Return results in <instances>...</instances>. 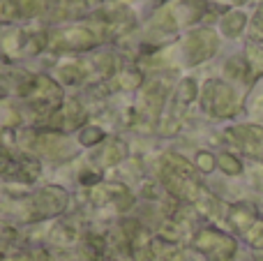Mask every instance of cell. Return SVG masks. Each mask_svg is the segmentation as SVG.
Wrapping results in <instances>:
<instances>
[{
    "mask_svg": "<svg viewBox=\"0 0 263 261\" xmlns=\"http://www.w3.org/2000/svg\"><path fill=\"white\" fill-rule=\"evenodd\" d=\"M162 183L168 192L176 199H182V201H199L201 197V185L199 178H196V169L180 155H164L162 160Z\"/></svg>",
    "mask_w": 263,
    "mask_h": 261,
    "instance_id": "1",
    "label": "cell"
},
{
    "mask_svg": "<svg viewBox=\"0 0 263 261\" xmlns=\"http://www.w3.org/2000/svg\"><path fill=\"white\" fill-rule=\"evenodd\" d=\"M23 95L30 100L32 109L37 114H53L63 104V90H60V86L55 81H51L49 77H44V74L32 77L28 81V88L23 90Z\"/></svg>",
    "mask_w": 263,
    "mask_h": 261,
    "instance_id": "2",
    "label": "cell"
},
{
    "mask_svg": "<svg viewBox=\"0 0 263 261\" xmlns=\"http://www.w3.org/2000/svg\"><path fill=\"white\" fill-rule=\"evenodd\" d=\"M201 104L215 118H229L238 109V97L224 81H208L201 92Z\"/></svg>",
    "mask_w": 263,
    "mask_h": 261,
    "instance_id": "3",
    "label": "cell"
},
{
    "mask_svg": "<svg viewBox=\"0 0 263 261\" xmlns=\"http://www.w3.org/2000/svg\"><path fill=\"white\" fill-rule=\"evenodd\" d=\"M194 248L208 261H231V257L236 254V240L222 231L203 229L196 236Z\"/></svg>",
    "mask_w": 263,
    "mask_h": 261,
    "instance_id": "4",
    "label": "cell"
},
{
    "mask_svg": "<svg viewBox=\"0 0 263 261\" xmlns=\"http://www.w3.org/2000/svg\"><path fill=\"white\" fill-rule=\"evenodd\" d=\"M219 49L217 32H213L210 28H199V30L190 32L182 44V55H185L187 65H199L203 60L213 58Z\"/></svg>",
    "mask_w": 263,
    "mask_h": 261,
    "instance_id": "5",
    "label": "cell"
},
{
    "mask_svg": "<svg viewBox=\"0 0 263 261\" xmlns=\"http://www.w3.org/2000/svg\"><path fill=\"white\" fill-rule=\"evenodd\" d=\"M97 44V37L90 28H67V30H55L49 37V46L53 51H79L92 49Z\"/></svg>",
    "mask_w": 263,
    "mask_h": 261,
    "instance_id": "6",
    "label": "cell"
},
{
    "mask_svg": "<svg viewBox=\"0 0 263 261\" xmlns=\"http://www.w3.org/2000/svg\"><path fill=\"white\" fill-rule=\"evenodd\" d=\"M229 137L240 146V151H245L247 155L263 160V127L259 125H240V127H233L229 132Z\"/></svg>",
    "mask_w": 263,
    "mask_h": 261,
    "instance_id": "7",
    "label": "cell"
},
{
    "mask_svg": "<svg viewBox=\"0 0 263 261\" xmlns=\"http://www.w3.org/2000/svg\"><path fill=\"white\" fill-rule=\"evenodd\" d=\"M65 203H67V194H65L63 188H44L35 197V208L40 211L37 213L40 217L58 215L65 208Z\"/></svg>",
    "mask_w": 263,
    "mask_h": 261,
    "instance_id": "8",
    "label": "cell"
},
{
    "mask_svg": "<svg viewBox=\"0 0 263 261\" xmlns=\"http://www.w3.org/2000/svg\"><path fill=\"white\" fill-rule=\"evenodd\" d=\"M88 14V0H53L51 3V18L53 21H69Z\"/></svg>",
    "mask_w": 263,
    "mask_h": 261,
    "instance_id": "9",
    "label": "cell"
},
{
    "mask_svg": "<svg viewBox=\"0 0 263 261\" xmlns=\"http://www.w3.org/2000/svg\"><path fill=\"white\" fill-rule=\"evenodd\" d=\"M37 151L49 155L51 160H65V157L72 155V148H69V141L60 134H42L37 139Z\"/></svg>",
    "mask_w": 263,
    "mask_h": 261,
    "instance_id": "10",
    "label": "cell"
},
{
    "mask_svg": "<svg viewBox=\"0 0 263 261\" xmlns=\"http://www.w3.org/2000/svg\"><path fill=\"white\" fill-rule=\"evenodd\" d=\"M168 95V81H150L143 88V104L153 116L162 111V104Z\"/></svg>",
    "mask_w": 263,
    "mask_h": 261,
    "instance_id": "11",
    "label": "cell"
},
{
    "mask_svg": "<svg viewBox=\"0 0 263 261\" xmlns=\"http://www.w3.org/2000/svg\"><path fill=\"white\" fill-rule=\"evenodd\" d=\"M102 18H104V28L109 30V35H120V32L129 30L134 23V16L127 9H109L102 14Z\"/></svg>",
    "mask_w": 263,
    "mask_h": 261,
    "instance_id": "12",
    "label": "cell"
},
{
    "mask_svg": "<svg viewBox=\"0 0 263 261\" xmlns=\"http://www.w3.org/2000/svg\"><path fill=\"white\" fill-rule=\"evenodd\" d=\"M203 12V5L201 0H178V5L171 9L173 21L176 23H192L201 16Z\"/></svg>",
    "mask_w": 263,
    "mask_h": 261,
    "instance_id": "13",
    "label": "cell"
},
{
    "mask_svg": "<svg viewBox=\"0 0 263 261\" xmlns=\"http://www.w3.org/2000/svg\"><path fill=\"white\" fill-rule=\"evenodd\" d=\"M245 63L250 67L252 77H261L263 74V42L252 40L245 46Z\"/></svg>",
    "mask_w": 263,
    "mask_h": 261,
    "instance_id": "14",
    "label": "cell"
},
{
    "mask_svg": "<svg viewBox=\"0 0 263 261\" xmlns=\"http://www.w3.org/2000/svg\"><path fill=\"white\" fill-rule=\"evenodd\" d=\"M125 155H127V146H125V141H120V139H111L109 143H106V148L100 153V162L104 166H111V164H118L120 160H125Z\"/></svg>",
    "mask_w": 263,
    "mask_h": 261,
    "instance_id": "15",
    "label": "cell"
},
{
    "mask_svg": "<svg viewBox=\"0 0 263 261\" xmlns=\"http://www.w3.org/2000/svg\"><path fill=\"white\" fill-rule=\"evenodd\" d=\"M81 123H83V109H81V104H79L77 100H69L65 114L58 116V125L63 129H74V127H79Z\"/></svg>",
    "mask_w": 263,
    "mask_h": 261,
    "instance_id": "16",
    "label": "cell"
},
{
    "mask_svg": "<svg viewBox=\"0 0 263 261\" xmlns=\"http://www.w3.org/2000/svg\"><path fill=\"white\" fill-rule=\"evenodd\" d=\"M231 225L236 227V229H240V231H250L252 227H254V222H256V215H254V211H252L250 206H236V208H231Z\"/></svg>",
    "mask_w": 263,
    "mask_h": 261,
    "instance_id": "17",
    "label": "cell"
},
{
    "mask_svg": "<svg viewBox=\"0 0 263 261\" xmlns=\"http://www.w3.org/2000/svg\"><path fill=\"white\" fill-rule=\"evenodd\" d=\"M245 23H247V18L242 12H229L227 16L222 18V32L227 37H238L245 30Z\"/></svg>",
    "mask_w": 263,
    "mask_h": 261,
    "instance_id": "18",
    "label": "cell"
},
{
    "mask_svg": "<svg viewBox=\"0 0 263 261\" xmlns=\"http://www.w3.org/2000/svg\"><path fill=\"white\" fill-rule=\"evenodd\" d=\"M18 180H26V183H32V180L40 176V164H37L35 160H30V157H21V160L16 162V166H14V174Z\"/></svg>",
    "mask_w": 263,
    "mask_h": 261,
    "instance_id": "19",
    "label": "cell"
},
{
    "mask_svg": "<svg viewBox=\"0 0 263 261\" xmlns=\"http://www.w3.org/2000/svg\"><path fill=\"white\" fill-rule=\"evenodd\" d=\"M86 257L90 261H102L106 257V240H102L100 236H90L86 240Z\"/></svg>",
    "mask_w": 263,
    "mask_h": 261,
    "instance_id": "20",
    "label": "cell"
},
{
    "mask_svg": "<svg viewBox=\"0 0 263 261\" xmlns=\"http://www.w3.org/2000/svg\"><path fill=\"white\" fill-rule=\"evenodd\" d=\"M217 166L224 171V174H229V176H238L242 171L240 160H236V157L229 155V153H222V155L217 157Z\"/></svg>",
    "mask_w": 263,
    "mask_h": 261,
    "instance_id": "21",
    "label": "cell"
},
{
    "mask_svg": "<svg viewBox=\"0 0 263 261\" xmlns=\"http://www.w3.org/2000/svg\"><path fill=\"white\" fill-rule=\"evenodd\" d=\"M196 83L194 79H185V81H180V88H178V102H180L182 106L190 104L192 100H196Z\"/></svg>",
    "mask_w": 263,
    "mask_h": 261,
    "instance_id": "22",
    "label": "cell"
},
{
    "mask_svg": "<svg viewBox=\"0 0 263 261\" xmlns=\"http://www.w3.org/2000/svg\"><path fill=\"white\" fill-rule=\"evenodd\" d=\"M224 72H227V77H231V79H245L247 72H250V67H247L245 60L231 58V60L227 63V67H224Z\"/></svg>",
    "mask_w": 263,
    "mask_h": 261,
    "instance_id": "23",
    "label": "cell"
},
{
    "mask_svg": "<svg viewBox=\"0 0 263 261\" xmlns=\"http://www.w3.org/2000/svg\"><path fill=\"white\" fill-rule=\"evenodd\" d=\"M83 77H86V72H83L81 65H65V67H60V79L67 83H81Z\"/></svg>",
    "mask_w": 263,
    "mask_h": 261,
    "instance_id": "24",
    "label": "cell"
},
{
    "mask_svg": "<svg viewBox=\"0 0 263 261\" xmlns=\"http://www.w3.org/2000/svg\"><path fill=\"white\" fill-rule=\"evenodd\" d=\"M95 67L100 72V77H111L116 69V58L111 53H100L95 58Z\"/></svg>",
    "mask_w": 263,
    "mask_h": 261,
    "instance_id": "25",
    "label": "cell"
},
{
    "mask_svg": "<svg viewBox=\"0 0 263 261\" xmlns=\"http://www.w3.org/2000/svg\"><path fill=\"white\" fill-rule=\"evenodd\" d=\"M16 14H18V3L16 0H0V23L14 21Z\"/></svg>",
    "mask_w": 263,
    "mask_h": 261,
    "instance_id": "26",
    "label": "cell"
},
{
    "mask_svg": "<svg viewBox=\"0 0 263 261\" xmlns=\"http://www.w3.org/2000/svg\"><path fill=\"white\" fill-rule=\"evenodd\" d=\"M102 139H104V132H102L100 127H86L81 132V143L83 146H95V143H100Z\"/></svg>",
    "mask_w": 263,
    "mask_h": 261,
    "instance_id": "27",
    "label": "cell"
},
{
    "mask_svg": "<svg viewBox=\"0 0 263 261\" xmlns=\"http://www.w3.org/2000/svg\"><path fill=\"white\" fill-rule=\"evenodd\" d=\"M252 35L256 37V42H263V5L256 9L254 18H252ZM252 37V40H254Z\"/></svg>",
    "mask_w": 263,
    "mask_h": 261,
    "instance_id": "28",
    "label": "cell"
},
{
    "mask_svg": "<svg viewBox=\"0 0 263 261\" xmlns=\"http://www.w3.org/2000/svg\"><path fill=\"white\" fill-rule=\"evenodd\" d=\"M247 240L254 248H263V222H254V227L247 231Z\"/></svg>",
    "mask_w": 263,
    "mask_h": 261,
    "instance_id": "29",
    "label": "cell"
},
{
    "mask_svg": "<svg viewBox=\"0 0 263 261\" xmlns=\"http://www.w3.org/2000/svg\"><path fill=\"white\" fill-rule=\"evenodd\" d=\"M141 81H143V79H141V74L136 72V69H129V72H125L123 77H120V83H118V86H120V88H136Z\"/></svg>",
    "mask_w": 263,
    "mask_h": 261,
    "instance_id": "30",
    "label": "cell"
},
{
    "mask_svg": "<svg viewBox=\"0 0 263 261\" xmlns=\"http://www.w3.org/2000/svg\"><path fill=\"white\" fill-rule=\"evenodd\" d=\"M215 164H217V160H215L210 153H199V155H196V166H199L201 171H205V174H208V171H213Z\"/></svg>",
    "mask_w": 263,
    "mask_h": 261,
    "instance_id": "31",
    "label": "cell"
},
{
    "mask_svg": "<svg viewBox=\"0 0 263 261\" xmlns=\"http://www.w3.org/2000/svg\"><path fill=\"white\" fill-rule=\"evenodd\" d=\"M18 3V12L23 16H32V14L40 12V0H16Z\"/></svg>",
    "mask_w": 263,
    "mask_h": 261,
    "instance_id": "32",
    "label": "cell"
},
{
    "mask_svg": "<svg viewBox=\"0 0 263 261\" xmlns=\"http://www.w3.org/2000/svg\"><path fill=\"white\" fill-rule=\"evenodd\" d=\"M44 46H49V37H46L44 32H37V35L30 40V51L37 53V51H42Z\"/></svg>",
    "mask_w": 263,
    "mask_h": 261,
    "instance_id": "33",
    "label": "cell"
},
{
    "mask_svg": "<svg viewBox=\"0 0 263 261\" xmlns=\"http://www.w3.org/2000/svg\"><path fill=\"white\" fill-rule=\"evenodd\" d=\"M9 166H12V157L0 148V171H9Z\"/></svg>",
    "mask_w": 263,
    "mask_h": 261,
    "instance_id": "34",
    "label": "cell"
},
{
    "mask_svg": "<svg viewBox=\"0 0 263 261\" xmlns=\"http://www.w3.org/2000/svg\"><path fill=\"white\" fill-rule=\"evenodd\" d=\"M0 261H3V257H0Z\"/></svg>",
    "mask_w": 263,
    "mask_h": 261,
    "instance_id": "35",
    "label": "cell"
}]
</instances>
